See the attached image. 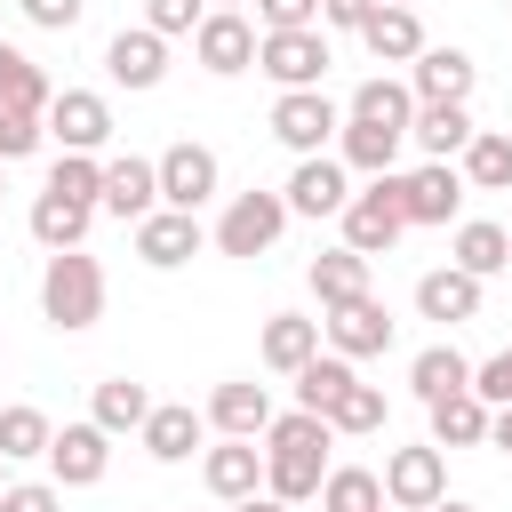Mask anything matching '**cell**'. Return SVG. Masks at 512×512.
<instances>
[{
  "label": "cell",
  "mask_w": 512,
  "mask_h": 512,
  "mask_svg": "<svg viewBox=\"0 0 512 512\" xmlns=\"http://www.w3.org/2000/svg\"><path fill=\"white\" fill-rule=\"evenodd\" d=\"M328 432H384V384H352L336 408H328Z\"/></svg>",
  "instance_id": "obj_40"
},
{
  "label": "cell",
  "mask_w": 512,
  "mask_h": 512,
  "mask_svg": "<svg viewBox=\"0 0 512 512\" xmlns=\"http://www.w3.org/2000/svg\"><path fill=\"white\" fill-rule=\"evenodd\" d=\"M336 224H344V248H352V256H384V248L408 232V216H400V168H392V176H368V184L344 200Z\"/></svg>",
  "instance_id": "obj_3"
},
{
  "label": "cell",
  "mask_w": 512,
  "mask_h": 512,
  "mask_svg": "<svg viewBox=\"0 0 512 512\" xmlns=\"http://www.w3.org/2000/svg\"><path fill=\"white\" fill-rule=\"evenodd\" d=\"M328 448H336V432H328L320 416H304V408L272 416V424H264V496L312 504L320 480H328Z\"/></svg>",
  "instance_id": "obj_1"
},
{
  "label": "cell",
  "mask_w": 512,
  "mask_h": 512,
  "mask_svg": "<svg viewBox=\"0 0 512 512\" xmlns=\"http://www.w3.org/2000/svg\"><path fill=\"white\" fill-rule=\"evenodd\" d=\"M320 344L336 360H376V352H392V312L376 296H352V304L320 312Z\"/></svg>",
  "instance_id": "obj_8"
},
{
  "label": "cell",
  "mask_w": 512,
  "mask_h": 512,
  "mask_svg": "<svg viewBox=\"0 0 512 512\" xmlns=\"http://www.w3.org/2000/svg\"><path fill=\"white\" fill-rule=\"evenodd\" d=\"M328 32L312 24V32H256V72L288 96V88H320L328 80Z\"/></svg>",
  "instance_id": "obj_4"
},
{
  "label": "cell",
  "mask_w": 512,
  "mask_h": 512,
  "mask_svg": "<svg viewBox=\"0 0 512 512\" xmlns=\"http://www.w3.org/2000/svg\"><path fill=\"white\" fill-rule=\"evenodd\" d=\"M40 320L64 328V336H80V328L104 320V264H96L88 248L48 256V272H40Z\"/></svg>",
  "instance_id": "obj_2"
},
{
  "label": "cell",
  "mask_w": 512,
  "mask_h": 512,
  "mask_svg": "<svg viewBox=\"0 0 512 512\" xmlns=\"http://www.w3.org/2000/svg\"><path fill=\"white\" fill-rule=\"evenodd\" d=\"M200 432H208V416L200 408H184V400H152V416H144V456L152 464H184L192 448H200Z\"/></svg>",
  "instance_id": "obj_21"
},
{
  "label": "cell",
  "mask_w": 512,
  "mask_h": 512,
  "mask_svg": "<svg viewBox=\"0 0 512 512\" xmlns=\"http://www.w3.org/2000/svg\"><path fill=\"white\" fill-rule=\"evenodd\" d=\"M208 424H216L224 440H264V424H272V392L248 384V376H232V384L208 392Z\"/></svg>",
  "instance_id": "obj_20"
},
{
  "label": "cell",
  "mask_w": 512,
  "mask_h": 512,
  "mask_svg": "<svg viewBox=\"0 0 512 512\" xmlns=\"http://www.w3.org/2000/svg\"><path fill=\"white\" fill-rule=\"evenodd\" d=\"M96 208H104V216H120V224H144V216L160 208V168H152V160H136V152L104 160V192H96Z\"/></svg>",
  "instance_id": "obj_16"
},
{
  "label": "cell",
  "mask_w": 512,
  "mask_h": 512,
  "mask_svg": "<svg viewBox=\"0 0 512 512\" xmlns=\"http://www.w3.org/2000/svg\"><path fill=\"white\" fill-rule=\"evenodd\" d=\"M432 512H480V504H456V496H440V504H432Z\"/></svg>",
  "instance_id": "obj_50"
},
{
  "label": "cell",
  "mask_w": 512,
  "mask_h": 512,
  "mask_svg": "<svg viewBox=\"0 0 512 512\" xmlns=\"http://www.w3.org/2000/svg\"><path fill=\"white\" fill-rule=\"evenodd\" d=\"M288 232V200L280 192H232V208L216 216V248L224 256H272Z\"/></svg>",
  "instance_id": "obj_5"
},
{
  "label": "cell",
  "mask_w": 512,
  "mask_h": 512,
  "mask_svg": "<svg viewBox=\"0 0 512 512\" xmlns=\"http://www.w3.org/2000/svg\"><path fill=\"white\" fill-rule=\"evenodd\" d=\"M200 216H184V208H152L144 224H136V264H152V272H176V264H192L200 256Z\"/></svg>",
  "instance_id": "obj_17"
},
{
  "label": "cell",
  "mask_w": 512,
  "mask_h": 512,
  "mask_svg": "<svg viewBox=\"0 0 512 512\" xmlns=\"http://www.w3.org/2000/svg\"><path fill=\"white\" fill-rule=\"evenodd\" d=\"M408 392L432 408V400H448V392H472V360L456 352V344H424L416 360H408Z\"/></svg>",
  "instance_id": "obj_29"
},
{
  "label": "cell",
  "mask_w": 512,
  "mask_h": 512,
  "mask_svg": "<svg viewBox=\"0 0 512 512\" xmlns=\"http://www.w3.org/2000/svg\"><path fill=\"white\" fill-rule=\"evenodd\" d=\"M352 384H360V376H352V360H336V352H320V360H304V368H296V408L328 424V408H336V400H344Z\"/></svg>",
  "instance_id": "obj_34"
},
{
  "label": "cell",
  "mask_w": 512,
  "mask_h": 512,
  "mask_svg": "<svg viewBox=\"0 0 512 512\" xmlns=\"http://www.w3.org/2000/svg\"><path fill=\"white\" fill-rule=\"evenodd\" d=\"M48 96H56V88H48V72H40L24 48H8V40H0V112L48 120Z\"/></svg>",
  "instance_id": "obj_30"
},
{
  "label": "cell",
  "mask_w": 512,
  "mask_h": 512,
  "mask_svg": "<svg viewBox=\"0 0 512 512\" xmlns=\"http://www.w3.org/2000/svg\"><path fill=\"white\" fill-rule=\"evenodd\" d=\"M40 128H48L64 152H104V144H112V104H104L96 88H56Z\"/></svg>",
  "instance_id": "obj_9"
},
{
  "label": "cell",
  "mask_w": 512,
  "mask_h": 512,
  "mask_svg": "<svg viewBox=\"0 0 512 512\" xmlns=\"http://www.w3.org/2000/svg\"><path fill=\"white\" fill-rule=\"evenodd\" d=\"M144 416H152V392H144L136 376H104V384H96L88 424H104L112 440H120V432H144Z\"/></svg>",
  "instance_id": "obj_35"
},
{
  "label": "cell",
  "mask_w": 512,
  "mask_h": 512,
  "mask_svg": "<svg viewBox=\"0 0 512 512\" xmlns=\"http://www.w3.org/2000/svg\"><path fill=\"white\" fill-rule=\"evenodd\" d=\"M344 120H376V128H400V136H408V120H416V96H408V80L376 72V80H360V88H352Z\"/></svg>",
  "instance_id": "obj_31"
},
{
  "label": "cell",
  "mask_w": 512,
  "mask_h": 512,
  "mask_svg": "<svg viewBox=\"0 0 512 512\" xmlns=\"http://www.w3.org/2000/svg\"><path fill=\"white\" fill-rule=\"evenodd\" d=\"M320 512H384V480L360 464H328L320 480Z\"/></svg>",
  "instance_id": "obj_37"
},
{
  "label": "cell",
  "mask_w": 512,
  "mask_h": 512,
  "mask_svg": "<svg viewBox=\"0 0 512 512\" xmlns=\"http://www.w3.org/2000/svg\"><path fill=\"white\" fill-rule=\"evenodd\" d=\"M104 72H112V88H136V96H144V88H160V80H168V40H160V32H144V24H136V32H112Z\"/></svg>",
  "instance_id": "obj_19"
},
{
  "label": "cell",
  "mask_w": 512,
  "mask_h": 512,
  "mask_svg": "<svg viewBox=\"0 0 512 512\" xmlns=\"http://www.w3.org/2000/svg\"><path fill=\"white\" fill-rule=\"evenodd\" d=\"M456 208H464V176H456L448 160H424V168L400 176V216H408V224H448Z\"/></svg>",
  "instance_id": "obj_18"
},
{
  "label": "cell",
  "mask_w": 512,
  "mask_h": 512,
  "mask_svg": "<svg viewBox=\"0 0 512 512\" xmlns=\"http://www.w3.org/2000/svg\"><path fill=\"white\" fill-rule=\"evenodd\" d=\"M416 312H424V320H440V328L480 320V280H472V272H456V264H440V272H424V280H416Z\"/></svg>",
  "instance_id": "obj_23"
},
{
  "label": "cell",
  "mask_w": 512,
  "mask_h": 512,
  "mask_svg": "<svg viewBox=\"0 0 512 512\" xmlns=\"http://www.w3.org/2000/svg\"><path fill=\"white\" fill-rule=\"evenodd\" d=\"M472 392H480L488 408H512V344H504V352H488V360L472 368Z\"/></svg>",
  "instance_id": "obj_43"
},
{
  "label": "cell",
  "mask_w": 512,
  "mask_h": 512,
  "mask_svg": "<svg viewBox=\"0 0 512 512\" xmlns=\"http://www.w3.org/2000/svg\"><path fill=\"white\" fill-rule=\"evenodd\" d=\"M432 448H488V400L480 392L432 400Z\"/></svg>",
  "instance_id": "obj_33"
},
{
  "label": "cell",
  "mask_w": 512,
  "mask_h": 512,
  "mask_svg": "<svg viewBox=\"0 0 512 512\" xmlns=\"http://www.w3.org/2000/svg\"><path fill=\"white\" fill-rule=\"evenodd\" d=\"M256 24L264 32H312L320 24V0H256Z\"/></svg>",
  "instance_id": "obj_42"
},
{
  "label": "cell",
  "mask_w": 512,
  "mask_h": 512,
  "mask_svg": "<svg viewBox=\"0 0 512 512\" xmlns=\"http://www.w3.org/2000/svg\"><path fill=\"white\" fill-rule=\"evenodd\" d=\"M344 128V112L320 96V88H288V96H272V136L296 152V160H312V152H328V136Z\"/></svg>",
  "instance_id": "obj_7"
},
{
  "label": "cell",
  "mask_w": 512,
  "mask_h": 512,
  "mask_svg": "<svg viewBox=\"0 0 512 512\" xmlns=\"http://www.w3.org/2000/svg\"><path fill=\"white\" fill-rule=\"evenodd\" d=\"M24 224H32V240H40L48 256H64V248H80V240H88V224H96V208H80V200H56V192H40Z\"/></svg>",
  "instance_id": "obj_32"
},
{
  "label": "cell",
  "mask_w": 512,
  "mask_h": 512,
  "mask_svg": "<svg viewBox=\"0 0 512 512\" xmlns=\"http://www.w3.org/2000/svg\"><path fill=\"white\" fill-rule=\"evenodd\" d=\"M24 16H32L40 32H72V24L88 16V0H24Z\"/></svg>",
  "instance_id": "obj_46"
},
{
  "label": "cell",
  "mask_w": 512,
  "mask_h": 512,
  "mask_svg": "<svg viewBox=\"0 0 512 512\" xmlns=\"http://www.w3.org/2000/svg\"><path fill=\"white\" fill-rule=\"evenodd\" d=\"M208 8H240V0H208Z\"/></svg>",
  "instance_id": "obj_51"
},
{
  "label": "cell",
  "mask_w": 512,
  "mask_h": 512,
  "mask_svg": "<svg viewBox=\"0 0 512 512\" xmlns=\"http://www.w3.org/2000/svg\"><path fill=\"white\" fill-rule=\"evenodd\" d=\"M448 264L472 272V280H488V272L512 264V232H504V224H456V256H448Z\"/></svg>",
  "instance_id": "obj_36"
},
{
  "label": "cell",
  "mask_w": 512,
  "mask_h": 512,
  "mask_svg": "<svg viewBox=\"0 0 512 512\" xmlns=\"http://www.w3.org/2000/svg\"><path fill=\"white\" fill-rule=\"evenodd\" d=\"M456 176H464V192H512V128H480L456 152Z\"/></svg>",
  "instance_id": "obj_27"
},
{
  "label": "cell",
  "mask_w": 512,
  "mask_h": 512,
  "mask_svg": "<svg viewBox=\"0 0 512 512\" xmlns=\"http://www.w3.org/2000/svg\"><path fill=\"white\" fill-rule=\"evenodd\" d=\"M48 440H56V424H48L32 400L0 408V456H8V464H24V456H48Z\"/></svg>",
  "instance_id": "obj_38"
},
{
  "label": "cell",
  "mask_w": 512,
  "mask_h": 512,
  "mask_svg": "<svg viewBox=\"0 0 512 512\" xmlns=\"http://www.w3.org/2000/svg\"><path fill=\"white\" fill-rule=\"evenodd\" d=\"M400 144H408V136H400V128H376V120H344V128H336V160L360 168V176H392V168H400Z\"/></svg>",
  "instance_id": "obj_25"
},
{
  "label": "cell",
  "mask_w": 512,
  "mask_h": 512,
  "mask_svg": "<svg viewBox=\"0 0 512 512\" xmlns=\"http://www.w3.org/2000/svg\"><path fill=\"white\" fill-rule=\"evenodd\" d=\"M472 80H480V64L464 48H432L424 40V56L408 64V96L416 104H472Z\"/></svg>",
  "instance_id": "obj_15"
},
{
  "label": "cell",
  "mask_w": 512,
  "mask_h": 512,
  "mask_svg": "<svg viewBox=\"0 0 512 512\" xmlns=\"http://www.w3.org/2000/svg\"><path fill=\"white\" fill-rule=\"evenodd\" d=\"M384 8H416V0H384Z\"/></svg>",
  "instance_id": "obj_52"
},
{
  "label": "cell",
  "mask_w": 512,
  "mask_h": 512,
  "mask_svg": "<svg viewBox=\"0 0 512 512\" xmlns=\"http://www.w3.org/2000/svg\"><path fill=\"white\" fill-rule=\"evenodd\" d=\"M504 8H512V0H504Z\"/></svg>",
  "instance_id": "obj_54"
},
{
  "label": "cell",
  "mask_w": 512,
  "mask_h": 512,
  "mask_svg": "<svg viewBox=\"0 0 512 512\" xmlns=\"http://www.w3.org/2000/svg\"><path fill=\"white\" fill-rule=\"evenodd\" d=\"M376 480H384V504H392V512H432V504L448 496V456H440L432 440H424V448H392Z\"/></svg>",
  "instance_id": "obj_6"
},
{
  "label": "cell",
  "mask_w": 512,
  "mask_h": 512,
  "mask_svg": "<svg viewBox=\"0 0 512 512\" xmlns=\"http://www.w3.org/2000/svg\"><path fill=\"white\" fill-rule=\"evenodd\" d=\"M304 280H312V296H320V312H336V304H352V296H368V256H352V248L336 240V248H320V256H312V272H304Z\"/></svg>",
  "instance_id": "obj_28"
},
{
  "label": "cell",
  "mask_w": 512,
  "mask_h": 512,
  "mask_svg": "<svg viewBox=\"0 0 512 512\" xmlns=\"http://www.w3.org/2000/svg\"><path fill=\"white\" fill-rule=\"evenodd\" d=\"M40 192L96 208V192H104V160H96V152H56V168H48V184H40Z\"/></svg>",
  "instance_id": "obj_39"
},
{
  "label": "cell",
  "mask_w": 512,
  "mask_h": 512,
  "mask_svg": "<svg viewBox=\"0 0 512 512\" xmlns=\"http://www.w3.org/2000/svg\"><path fill=\"white\" fill-rule=\"evenodd\" d=\"M200 16H208V0H144V32H160V40L200 32Z\"/></svg>",
  "instance_id": "obj_41"
},
{
  "label": "cell",
  "mask_w": 512,
  "mask_h": 512,
  "mask_svg": "<svg viewBox=\"0 0 512 512\" xmlns=\"http://www.w3.org/2000/svg\"><path fill=\"white\" fill-rule=\"evenodd\" d=\"M480 128H472V104H416V120H408V144L424 152V160H448L456 168V152L472 144Z\"/></svg>",
  "instance_id": "obj_22"
},
{
  "label": "cell",
  "mask_w": 512,
  "mask_h": 512,
  "mask_svg": "<svg viewBox=\"0 0 512 512\" xmlns=\"http://www.w3.org/2000/svg\"><path fill=\"white\" fill-rule=\"evenodd\" d=\"M48 472H56V488H96L112 472V432L104 424H64L48 440Z\"/></svg>",
  "instance_id": "obj_13"
},
{
  "label": "cell",
  "mask_w": 512,
  "mask_h": 512,
  "mask_svg": "<svg viewBox=\"0 0 512 512\" xmlns=\"http://www.w3.org/2000/svg\"><path fill=\"white\" fill-rule=\"evenodd\" d=\"M256 352H264V368H272V376H296L304 360H320V320H304V312H272Z\"/></svg>",
  "instance_id": "obj_26"
},
{
  "label": "cell",
  "mask_w": 512,
  "mask_h": 512,
  "mask_svg": "<svg viewBox=\"0 0 512 512\" xmlns=\"http://www.w3.org/2000/svg\"><path fill=\"white\" fill-rule=\"evenodd\" d=\"M488 448H504V456H512V408H488Z\"/></svg>",
  "instance_id": "obj_48"
},
{
  "label": "cell",
  "mask_w": 512,
  "mask_h": 512,
  "mask_svg": "<svg viewBox=\"0 0 512 512\" xmlns=\"http://www.w3.org/2000/svg\"><path fill=\"white\" fill-rule=\"evenodd\" d=\"M0 464H8V456H0ZM0 488H8V480H0Z\"/></svg>",
  "instance_id": "obj_53"
},
{
  "label": "cell",
  "mask_w": 512,
  "mask_h": 512,
  "mask_svg": "<svg viewBox=\"0 0 512 512\" xmlns=\"http://www.w3.org/2000/svg\"><path fill=\"white\" fill-rule=\"evenodd\" d=\"M376 16V0H320V24H336V32H360Z\"/></svg>",
  "instance_id": "obj_47"
},
{
  "label": "cell",
  "mask_w": 512,
  "mask_h": 512,
  "mask_svg": "<svg viewBox=\"0 0 512 512\" xmlns=\"http://www.w3.org/2000/svg\"><path fill=\"white\" fill-rule=\"evenodd\" d=\"M192 56H200V72L232 80V72H248V64H256V24H248L240 8H208V16H200V32H192Z\"/></svg>",
  "instance_id": "obj_12"
},
{
  "label": "cell",
  "mask_w": 512,
  "mask_h": 512,
  "mask_svg": "<svg viewBox=\"0 0 512 512\" xmlns=\"http://www.w3.org/2000/svg\"><path fill=\"white\" fill-rule=\"evenodd\" d=\"M40 136H48L40 120H24V112H0V168H8V160H24V152H40Z\"/></svg>",
  "instance_id": "obj_45"
},
{
  "label": "cell",
  "mask_w": 512,
  "mask_h": 512,
  "mask_svg": "<svg viewBox=\"0 0 512 512\" xmlns=\"http://www.w3.org/2000/svg\"><path fill=\"white\" fill-rule=\"evenodd\" d=\"M232 512H296V504H280V496H248V504H232Z\"/></svg>",
  "instance_id": "obj_49"
},
{
  "label": "cell",
  "mask_w": 512,
  "mask_h": 512,
  "mask_svg": "<svg viewBox=\"0 0 512 512\" xmlns=\"http://www.w3.org/2000/svg\"><path fill=\"white\" fill-rule=\"evenodd\" d=\"M280 200H288V216H344V200H352V168H344L336 152H312V160L288 168Z\"/></svg>",
  "instance_id": "obj_11"
},
{
  "label": "cell",
  "mask_w": 512,
  "mask_h": 512,
  "mask_svg": "<svg viewBox=\"0 0 512 512\" xmlns=\"http://www.w3.org/2000/svg\"><path fill=\"white\" fill-rule=\"evenodd\" d=\"M0 512H64V488L56 480H16V488H0Z\"/></svg>",
  "instance_id": "obj_44"
},
{
  "label": "cell",
  "mask_w": 512,
  "mask_h": 512,
  "mask_svg": "<svg viewBox=\"0 0 512 512\" xmlns=\"http://www.w3.org/2000/svg\"><path fill=\"white\" fill-rule=\"evenodd\" d=\"M200 480H208L216 504H248V496H264V448L256 440H216V448H200Z\"/></svg>",
  "instance_id": "obj_14"
},
{
  "label": "cell",
  "mask_w": 512,
  "mask_h": 512,
  "mask_svg": "<svg viewBox=\"0 0 512 512\" xmlns=\"http://www.w3.org/2000/svg\"><path fill=\"white\" fill-rule=\"evenodd\" d=\"M360 48H368L376 64H416V56H424V24H416V8H384V0H376V16L360 24Z\"/></svg>",
  "instance_id": "obj_24"
},
{
  "label": "cell",
  "mask_w": 512,
  "mask_h": 512,
  "mask_svg": "<svg viewBox=\"0 0 512 512\" xmlns=\"http://www.w3.org/2000/svg\"><path fill=\"white\" fill-rule=\"evenodd\" d=\"M152 168H160V208H184V216H200L216 200V176H224L208 144H168Z\"/></svg>",
  "instance_id": "obj_10"
}]
</instances>
